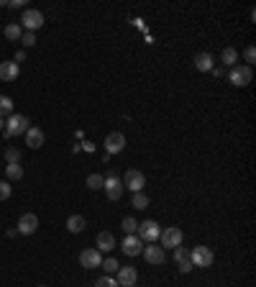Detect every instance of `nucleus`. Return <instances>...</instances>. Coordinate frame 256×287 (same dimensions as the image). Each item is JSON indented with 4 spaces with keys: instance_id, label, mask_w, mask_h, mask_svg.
<instances>
[{
    "instance_id": "f257e3e1",
    "label": "nucleus",
    "mask_w": 256,
    "mask_h": 287,
    "mask_svg": "<svg viewBox=\"0 0 256 287\" xmlns=\"http://www.w3.org/2000/svg\"><path fill=\"white\" fill-rule=\"evenodd\" d=\"M29 128H31L29 118H26V116H21V113H13V116H8L3 134H6V139H13V136H21V134H26Z\"/></svg>"
},
{
    "instance_id": "f03ea898",
    "label": "nucleus",
    "mask_w": 256,
    "mask_h": 287,
    "mask_svg": "<svg viewBox=\"0 0 256 287\" xmlns=\"http://www.w3.org/2000/svg\"><path fill=\"white\" fill-rule=\"evenodd\" d=\"M21 29H26V31H31V34H36L41 26H44V13L41 11H36V8H26L24 11V16H21Z\"/></svg>"
},
{
    "instance_id": "7ed1b4c3",
    "label": "nucleus",
    "mask_w": 256,
    "mask_h": 287,
    "mask_svg": "<svg viewBox=\"0 0 256 287\" xmlns=\"http://www.w3.org/2000/svg\"><path fill=\"white\" fill-rule=\"evenodd\" d=\"M213 259H215V254H213V249L210 246H195L192 251H190V261H192V267H210L213 264Z\"/></svg>"
},
{
    "instance_id": "20e7f679",
    "label": "nucleus",
    "mask_w": 256,
    "mask_h": 287,
    "mask_svg": "<svg viewBox=\"0 0 256 287\" xmlns=\"http://www.w3.org/2000/svg\"><path fill=\"white\" fill-rule=\"evenodd\" d=\"M230 82L236 85V87H246V85H251V80H253V72H251V67L246 64V67H230Z\"/></svg>"
},
{
    "instance_id": "39448f33",
    "label": "nucleus",
    "mask_w": 256,
    "mask_h": 287,
    "mask_svg": "<svg viewBox=\"0 0 256 287\" xmlns=\"http://www.w3.org/2000/svg\"><path fill=\"white\" fill-rule=\"evenodd\" d=\"M144 185H146L144 172H138V169H128V172L123 174V187H126V190H131V192H141Z\"/></svg>"
},
{
    "instance_id": "423d86ee",
    "label": "nucleus",
    "mask_w": 256,
    "mask_h": 287,
    "mask_svg": "<svg viewBox=\"0 0 256 287\" xmlns=\"http://www.w3.org/2000/svg\"><path fill=\"white\" fill-rule=\"evenodd\" d=\"M159 223L156 220H144V223H138V231H136V236L141 238V241H146V244H154L156 238H159Z\"/></svg>"
},
{
    "instance_id": "0eeeda50",
    "label": "nucleus",
    "mask_w": 256,
    "mask_h": 287,
    "mask_svg": "<svg viewBox=\"0 0 256 287\" xmlns=\"http://www.w3.org/2000/svg\"><path fill=\"white\" fill-rule=\"evenodd\" d=\"M182 231L177 228V226H169V228H164L161 233H159V241H161V246H167V249H177V246H182Z\"/></svg>"
},
{
    "instance_id": "6e6552de",
    "label": "nucleus",
    "mask_w": 256,
    "mask_h": 287,
    "mask_svg": "<svg viewBox=\"0 0 256 287\" xmlns=\"http://www.w3.org/2000/svg\"><path fill=\"white\" fill-rule=\"evenodd\" d=\"M103 190H105L108 200H121L126 187H123V180H118V177H105V182H103Z\"/></svg>"
},
{
    "instance_id": "1a4fd4ad",
    "label": "nucleus",
    "mask_w": 256,
    "mask_h": 287,
    "mask_svg": "<svg viewBox=\"0 0 256 287\" xmlns=\"http://www.w3.org/2000/svg\"><path fill=\"white\" fill-rule=\"evenodd\" d=\"M36 228H39V215H36V213H24L21 220H18V226H16V231L24 233V236L36 233Z\"/></svg>"
},
{
    "instance_id": "9d476101",
    "label": "nucleus",
    "mask_w": 256,
    "mask_h": 287,
    "mask_svg": "<svg viewBox=\"0 0 256 287\" xmlns=\"http://www.w3.org/2000/svg\"><path fill=\"white\" fill-rule=\"evenodd\" d=\"M123 149H126V136H123L121 131H113V134L105 136V151H108V154H118V151H123Z\"/></svg>"
},
{
    "instance_id": "9b49d317",
    "label": "nucleus",
    "mask_w": 256,
    "mask_h": 287,
    "mask_svg": "<svg viewBox=\"0 0 256 287\" xmlns=\"http://www.w3.org/2000/svg\"><path fill=\"white\" fill-rule=\"evenodd\" d=\"M80 264L85 267V269H95V267H100L103 264V254L92 246V249H85L82 254H80Z\"/></svg>"
},
{
    "instance_id": "f8f14e48",
    "label": "nucleus",
    "mask_w": 256,
    "mask_h": 287,
    "mask_svg": "<svg viewBox=\"0 0 256 287\" xmlns=\"http://www.w3.org/2000/svg\"><path fill=\"white\" fill-rule=\"evenodd\" d=\"M144 259L149 261V264H164L167 261V254H164V246H156V244H151V246H144Z\"/></svg>"
},
{
    "instance_id": "ddd939ff",
    "label": "nucleus",
    "mask_w": 256,
    "mask_h": 287,
    "mask_svg": "<svg viewBox=\"0 0 256 287\" xmlns=\"http://www.w3.org/2000/svg\"><path fill=\"white\" fill-rule=\"evenodd\" d=\"M115 274H118V279H115L118 287H133V284L138 282V272H136L133 267H121Z\"/></svg>"
},
{
    "instance_id": "4468645a",
    "label": "nucleus",
    "mask_w": 256,
    "mask_h": 287,
    "mask_svg": "<svg viewBox=\"0 0 256 287\" xmlns=\"http://www.w3.org/2000/svg\"><path fill=\"white\" fill-rule=\"evenodd\" d=\"M21 75V67L16 62H0V80L3 82H16Z\"/></svg>"
},
{
    "instance_id": "2eb2a0df",
    "label": "nucleus",
    "mask_w": 256,
    "mask_h": 287,
    "mask_svg": "<svg viewBox=\"0 0 256 287\" xmlns=\"http://www.w3.org/2000/svg\"><path fill=\"white\" fill-rule=\"evenodd\" d=\"M121 249H123V254L126 256H138L141 251H144V246H141V238L133 233V236H126L123 238V244H121Z\"/></svg>"
},
{
    "instance_id": "dca6fc26",
    "label": "nucleus",
    "mask_w": 256,
    "mask_h": 287,
    "mask_svg": "<svg viewBox=\"0 0 256 287\" xmlns=\"http://www.w3.org/2000/svg\"><path fill=\"white\" fill-rule=\"evenodd\" d=\"M95 249L98 251H113L115 249V236L110 231H100L98 238H95Z\"/></svg>"
},
{
    "instance_id": "f3484780",
    "label": "nucleus",
    "mask_w": 256,
    "mask_h": 287,
    "mask_svg": "<svg viewBox=\"0 0 256 287\" xmlns=\"http://www.w3.org/2000/svg\"><path fill=\"white\" fill-rule=\"evenodd\" d=\"M24 136H26V144H29L31 149H41V146H44V139H46V136H44V131H41V128H36V126H31Z\"/></svg>"
},
{
    "instance_id": "a211bd4d",
    "label": "nucleus",
    "mask_w": 256,
    "mask_h": 287,
    "mask_svg": "<svg viewBox=\"0 0 256 287\" xmlns=\"http://www.w3.org/2000/svg\"><path fill=\"white\" fill-rule=\"evenodd\" d=\"M215 67V62H213V54L210 52H200L197 57H195V70H200V72H210Z\"/></svg>"
},
{
    "instance_id": "6ab92c4d",
    "label": "nucleus",
    "mask_w": 256,
    "mask_h": 287,
    "mask_svg": "<svg viewBox=\"0 0 256 287\" xmlns=\"http://www.w3.org/2000/svg\"><path fill=\"white\" fill-rule=\"evenodd\" d=\"M3 34H6V39H8V41H21L24 29H21V24H8V26L3 29Z\"/></svg>"
},
{
    "instance_id": "aec40b11",
    "label": "nucleus",
    "mask_w": 256,
    "mask_h": 287,
    "mask_svg": "<svg viewBox=\"0 0 256 287\" xmlns=\"http://www.w3.org/2000/svg\"><path fill=\"white\" fill-rule=\"evenodd\" d=\"M67 231L69 233H82L85 231V218L82 215H69L67 218Z\"/></svg>"
},
{
    "instance_id": "412c9836",
    "label": "nucleus",
    "mask_w": 256,
    "mask_h": 287,
    "mask_svg": "<svg viewBox=\"0 0 256 287\" xmlns=\"http://www.w3.org/2000/svg\"><path fill=\"white\" fill-rule=\"evenodd\" d=\"M220 62H223L225 67H236V62H238V52H236L233 47H225L223 54H220Z\"/></svg>"
},
{
    "instance_id": "4be33fe9",
    "label": "nucleus",
    "mask_w": 256,
    "mask_h": 287,
    "mask_svg": "<svg viewBox=\"0 0 256 287\" xmlns=\"http://www.w3.org/2000/svg\"><path fill=\"white\" fill-rule=\"evenodd\" d=\"M3 116H13V100L8 95H0V118Z\"/></svg>"
},
{
    "instance_id": "5701e85b",
    "label": "nucleus",
    "mask_w": 256,
    "mask_h": 287,
    "mask_svg": "<svg viewBox=\"0 0 256 287\" xmlns=\"http://www.w3.org/2000/svg\"><path fill=\"white\" fill-rule=\"evenodd\" d=\"M131 208H136V210H144V208H149V197H146L144 192H133Z\"/></svg>"
},
{
    "instance_id": "b1692460",
    "label": "nucleus",
    "mask_w": 256,
    "mask_h": 287,
    "mask_svg": "<svg viewBox=\"0 0 256 287\" xmlns=\"http://www.w3.org/2000/svg\"><path fill=\"white\" fill-rule=\"evenodd\" d=\"M121 228L126 231V236H133V233L138 231V220H136V218H123V220H121Z\"/></svg>"
},
{
    "instance_id": "393cba45",
    "label": "nucleus",
    "mask_w": 256,
    "mask_h": 287,
    "mask_svg": "<svg viewBox=\"0 0 256 287\" xmlns=\"http://www.w3.org/2000/svg\"><path fill=\"white\" fill-rule=\"evenodd\" d=\"M6 174H8V180H16V182H18V180L24 177V167H21V164H8V167H6Z\"/></svg>"
},
{
    "instance_id": "a878e982",
    "label": "nucleus",
    "mask_w": 256,
    "mask_h": 287,
    "mask_svg": "<svg viewBox=\"0 0 256 287\" xmlns=\"http://www.w3.org/2000/svg\"><path fill=\"white\" fill-rule=\"evenodd\" d=\"M6 162H8V164H18V162H21V149L8 146V149H6Z\"/></svg>"
},
{
    "instance_id": "bb28decb",
    "label": "nucleus",
    "mask_w": 256,
    "mask_h": 287,
    "mask_svg": "<svg viewBox=\"0 0 256 287\" xmlns=\"http://www.w3.org/2000/svg\"><path fill=\"white\" fill-rule=\"evenodd\" d=\"M108 274H115L118 269H121V264H118V259H113V256H108V259H103V264H100Z\"/></svg>"
},
{
    "instance_id": "cd10ccee",
    "label": "nucleus",
    "mask_w": 256,
    "mask_h": 287,
    "mask_svg": "<svg viewBox=\"0 0 256 287\" xmlns=\"http://www.w3.org/2000/svg\"><path fill=\"white\" fill-rule=\"evenodd\" d=\"M103 182H105L103 174H90V177H87V187H90V190H103Z\"/></svg>"
},
{
    "instance_id": "c85d7f7f",
    "label": "nucleus",
    "mask_w": 256,
    "mask_h": 287,
    "mask_svg": "<svg viewBox=\"0 0 256 287\" xmlns=\"http://www.w3.org/2000/svg\"><path fill=\"white\" fill-rule=\"evenodd\" d=\"M11 192H13V185L8 180H0V200H8Z\"/></svg>"
},
{
    "instance_id": "c756f323",
    "label": "nucleus",
    "mask_w": 256,
    "mask_h": 287,
    "mask_svg": "<svg viewBox=\"0 0 256 287\" xmlns=\"http://www.w3.org/2000/svg\"><path fill=\"white\" fill-rule=\"evenodd\" d=\"M174 261H177V264H182V261H190V251H187L184 246H177V249H174Z\"/></svg>"
},
{
    "instance_id": "7c9ffc66",
    "label": "nucleus",
    "mask_w": 256,
    "mask_h": 287,
    "mask_svg": "<svg viewBox=\"0 0 256 287\" xmlns=\"http://www.w3.org/2000/svg\"><path fill=\"white\" fill-rule=\"evenodd\" d=\"M95 287H118V282H115V277L105 274V277H100V279L95 282Z\"/></svg>"
},
{
    "instance_id": "2f4dec72",
    "label": "nucleus",
    "mask_w": 256,
    "mask_h": 287,
    "mask_svg": "<svg viewBox=\"0 0 256 287\" xmlns=\"http://www.w3.org/2000/svg\"><path fill=\"white\" fill-rule=\"evenodd\" d=\"M243 59H246L248 67H251V64L256 62V49H253V47H246V49H243Z\"/></svg>"
},
{
    "instance_id": "473e14b6",
    "label": "nucleus",
    "mask_w": 256,
    "mask_h": 287,
    "mask_svg": "<svg viewBox=\"0 0 256 287\" xmlns=\"http://www.w3.org/2000/svg\"><path fill=\"white\" fill-rule=\"evenodd\" d=\"M21 44H24V47H34V44H36V34L26 31V34L21 36Z\"/></svg>"
},
{
    "instance_id": "72a5a7b5",
    "label": "nucleus",
    "mask_w": 256,
    "mask_h": 287,
    "mask_svg": "<svg viewBox=\"0 0 256 287\" xmlns=\"http://www.w3.org/2000/svg\"><path fill=\"white\" fill-rule=\"evenodd\" d=\"M179 272H182V274L192 272V261H182V264H179Z\"/></svg>"
},
{
    "instance_id": "f704fd0d",
    "label": "nucleus",
    "mask_w": 256,
    "mask_h": 287,
    "mask_svg": "<svg viewBox=\"0 0 256 287\" xmlns=\"http://www.w3.org/2000/svg\"><path fill=\"white\" fill-rule=\"evenodd\" d=\"M8 8H24V0H8Z\"/></svg>"
},
{
    "instance_id": "c9c22d12",
    "label": "nucleus",
    "mask_w": 256,
    "mask_h": 287,
    "mask_svg": "<svg viewBox=\"0 0 256 287\" xmlns=\"http://www.w3.org/2000/svg\"><path fill=\"white\" fill-rule=\"evenodd\" d=\"M24 59H26V52H16V59H13V62L18 64V62H24Z\"/></svg>"
},
{
    "instance_id": "e433bc0d",
    "label": "nucleus",
    "mask_w": 256,
    "mask_h": 287,
    "mask_svg": "<svg viewBox=\"0 0 256 287\" xmlns=\"http://www.w3.org/2000/svg\"><path fill=\"white\" fill-rule=\"evenodd\" d=\"M210 72H213V75H215V77H223V70H220V67H213V70H210Z\"/></svg>"
},
{
    "instance_id": "4c0bfd02",
    "label": "nucleus",
    "mask_w": 256,
    "mask_h": 287,
    "mask_svg": "<svg viewBox=\"0 0 256 287\" xmlns=\"http://www.w3.org/2000/svg\"><path fill=\"white\" fill-rule=\"evenodd\" d=\"M3 128H6V121H3V118H0V131H3Z\"/></svg>"
},
{
    "instance_id": "58836bf2",
    "label": "nucleus",
    "mask_w": 256,
    "mask_h": 287,
    "mask_svg": "<svg viewBox=\"0 0 256 287\" xmlns=\"http://www.w3.org/2000/svg\"><path fill=\"white\" fill-rule=\"evenodd\" d=\"M41 287H46V284H41Z\"/></svg>"
}]
</instances>
